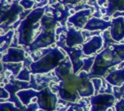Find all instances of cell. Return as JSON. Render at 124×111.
I'll list each match as a JSON object with an SVG mask.
<instances>
[{"instance_id":"2e32d148","label":"cell","mask_w":124,"mask_h":111,"mask_svg":"<svg viewBox=\"0 0 124 111\" xmlns=\"http://www.w3.org/2000/svg\"><path fill=\"white\" fill-rule=\"evenodd\" d=\"M105 80L113 87L122 86L124 84V68L110 72Z\"/></svg>"},{"instance_id":"7402d4cb","label":"cell","mask_w":124,"mask_h":111,"mask_svg":"<svg viewBox=\"0 0 124 111\" xmlns=\"http://www.w3.org/2000/svg\"><path fill=\"white\" fill-rule=\"evenodd\" d=\"M95 60V57H91L89 58H84L83 59V61L84 63V67L81 69V71H86V73H90L92 68L94 65Z\"/></svg>"},{"instance_id":"e0dca14e","label":"cell","mask_w":124,"mask_h":111,"mask_svg":"<svg viewBox=\"0 0 124 111\" xmlns=\"http://www.w3.org/2000/svg\"><path fill=\"white\" fill-rule=\"evenodd\" d=\"M39 109L37 103H31L28 106H23L22 108H18L13 103H0V111H37Z\"/></svg>"},{"instance_id":"7c38bea8","label":"cell","mask_w":124,"mask_h":111,"mask_svg":"<svg viewBox=\"0 0 124 111\" xmlns=\"http://www.w3.org/2000/svg\"><path fill=\"white\" fill-rule=\"evenodd\" d=\"M84 41L82 32L76 31L73 28H69L66 31L65 44L68 47L72 48L76 45L81 44Z\"/></svg>"},{"instance_id":"5b68a950","label":"cell","mask_w":124,"mask_h":111,"mask_svg":"<svg viewBox=\"0 0 124 111\" xmlns=\"http://www.w3.org/2000/svg\"><path fill=\"white\" fill-rule=\"evenodd\" d=\"M9 83L6 84L4 89L9 93V98L5 100L4 102H9L15 103V106L18 108H23V105L19 100L18 97L17 96V93L21 90L30 89H33V86L30 82L28 81H23L20 80H17L15 76L12 75L9 76Z\"/></svg>"},{"instance_id":"8992f818","label":"cell","mask_w":124,"mask_h":111,"mask_svg":"<svg viewBox=\"0 0 124 111\" xmlns=\"http://www.w3.org/2000/svg\"><path fill=\"white\" fill-rule=\"evenodd\" d=\"M38 98L37 104L39 109L44 111H55L57 110L58 96L52 92L49 87L41 90L36 91V95Z\"/></svg>"},{"instance_id":"ffe728a7","label":"cell","mask_w":124,"mask_h":111,"mask_svg":"<svg viewBox=\"0 0 124 111\" xmlns=\"http://www.w3.org/2000/svg\"><path fill=\"white\" fill-rule=\"evenodd\" d=\"M31 70H29L28 68L23 67V68L21 70V71L20 72V73L17 75V76L15 79L17 80L29 82L31 81Z\"/></svg>"},{"instance_id":"83f0119b","label":"cell","mask_w":124,"mask_h":111,"mask_svg":"<svg viewBox=\"0 0 124 111\" xmlns=\"http://www.w3.org/2000/svg\"><path fill=\"white\" fill-rule=\"evenodd\" d=\"M65 1L66 2H68V3H76L78 1H79V0H65Z\"/></svg>"},{"instance_id":"9a60e30c","label":"cell","mask_w":124,"mask_h":111,"mask_svg":"<svg viewBox=\"0 0 124 111\" xmlns=\"http://www.w3.org/2000/svg\"><path fill=\"white\" fill-rule=\"evenodd\" d=\"M112 26V22H107L105 20L97 18V17H93L92 18L84 29L85 31H105L108 29V28Z\"/></svg>"},{"instance_id":"cb8c5ba5","label":"cell","mask_w":124,"mask_h":111,"mask_svg":"<svg viewBox=\"0 0 124 111\" xmlns=\"http://www.w3.org/2000/svg\"><path fill=\"white\" fill-rule=\"evenodd\" d=\"M94 87V95H99L98 92H100L102 87V79H100V78H95V79H91Z\"/></svg>"},{"instance_id":"277c9868","label":"cell","mask_w":124,"mask_h":111,"mask_svg":"<svg viewBox=\"0 0 124 111\" xmlns=\"http://www.w3.org/2000/svg\"><path fill=\"white\" fill-rule=\"evenodd\" d=\"M65 57L66 56L60 49L57 47L52 48V49L45 56L37 62H33L31 65V72L33 75L48 73L53 70L54 71Z\"/></svg>"},{"instance_id":"1f68e13d","label":"cell","mask_w":124,"mask_h":111,"mask_svg":"<svg viewBox=\"0 0 124 111\" xmlns=\"http://www.w3.org/2000/svg\"><path fill=\"white\" fill-rule=\"evenodd\" d=\"M39 111H42V110H39Z\"/></svg>"},{"instance_id":"52a82bcc","label":"cell","mask_w":124,"mask_h":111,"mask_svg":"<svg viewBox=\"0 0 124 111\" xmlns=\"http://www.w3.org/2000/svg\"><path fill=\"white\" fill-rule=\"evenodd\" d=\"M65 39V36L63 35V33H61L60 37V41H57V44L58 47H61L66 52L73 65V73L76 75L84 65V63L83 60H81V57L84 52H83V50H81L78 49H76L73 47L72 48L68 47L66 45L64 44Z\"/></svg>"},{"instance_id":"f546056e","label":"cell","mask_w":124,"mask_h":111,"mask_svg":"<svg viewBox=\"0 0 124 111\" xmlns=\"http://www.w3.org/2000/svg\"><path fill=\"white\" fill-rule=\"evenodd\" d=\"M67 111H75V110L73 109V107H72V106H70V107H69V108L67 110Z\"/></svg>"},{"instance_id":"7a4b0ae2","label":"cell","mask_w":124,"mask_h":111,"mask_svg":"<svg viewBox=\"0 0 124 111\" xmlns=\"http://www.w3.org/2000/svg\"><path fill=\"white\" fill-rule=\"evenodd\" d=\"M123 62H124V45L111 44L95 57L92 70L88 73L89 77L90 79H102L111 68L119 65Z\"/></svg>"},{"instance_id":"5bb4252c","label":"cell","mask_w":124,"mask_h":111,"mask_svg":"<svg viewBox=\"0 0 124 111\" xmlns=\"http://www.w3.org/2000/svg\"><path fill=\"white\" fill-rule=\"evenodd\" d=\"M91 14L90 9H84L76 12L72 17L68 18V22L73 24L76 27L79 28H83L86 25L87 19Z\"/></svg>"},{"instance_id":"ac0fdd59","label":"cell","mask_w":124,"mask_h":111,"mask_svg":"<svg viewBox=\"0 0 124 111\" xmlns=\"http://www.w3.org/2000/svg\"><path fill=\"white\" fill-rule=\"evenodd\" d=\"M1 64L3 66V71L1 72L4 71H9L12 73V75L15 76V78L17 76V75L20 73L21 71V69L23 68V63H1Z\"/></svg>"},{"instance_id":"ba28073f","label":"cell","mask_w":124,"mask_h":111,"mask_svg":"<svg viewBox=\"0 0 124 111\" xmlns=\"http://www.w3.org/2000/svg\"><path fill=\"white\" fill-rule=\"evenodd\" d=\"M1 62L4 63L23 62V67L28 68L30 70V66L33 63V60L31 57H26L25 50L15 47H9L7 49V53L1 57Z\"/></svg>"},{"instance_id":"44dd1931","label":"cell","mask_w":124,"mask_h":111,"mask_svg":"<svg viewBox=\"0 0 124 111\" xmlns=\"http://www.w3.org/2000/svg\"><path fill=\"white\" fill-rule=\"evenodd\" d=\"M52 49V47L48 48V49H41L40 50L36 51V52L31 53V57L33 59V62H37L41 58H42L44 56H45L47 53H49Z\"/></svg>"},{"instance_id":"d4e9b609","label":"cell","mask_w":124,"mask_h":111,"mask_svg":"<svg viewBox=\"0 0 124 111\" xmlns=\"http://www.w3.org/2000/svg\"><path fill=\"white\" fill-rule=\"evenodd\" d=\"M9 93L4 89V88H0V99L3 100H7L9 98Z\"/></svg>"},{"instance_id":"6da1fadb","label":"cell","mask_w":124,"mask_h":111,"mask_svg":"<svg viewBox=\"0 0 124 111\" xmlns=\"http://www.w3.org/2000/svg\"><path fill=\"white\" fill-rule=\"evenodd\" d=\"M54 73L60 82H51L49 88L53 93H57L61 100L76 103L81 97L94 95V87L88 73L81 71L78 75L73 74V65L68 56L54 69Z\"/></svg>"},{"instance_id":"3957f363","label":"cell","mask_w":124,"mask_h":111,"mask_svg":"<svg viewBox=\"0 0 124 111\" xmlns=\"http://www.w3.org/2000/svg\"><path fill=\"white\" fill-rule=\"evenodd\" d=\"M44 9H38L31 12L27 17L23 20L17 31L19 33L18 44L24 45L26 47H29L31 44L36 39V31L41 28V22H39L41 17H43Z\"/></svg>"},{"instance_id":"603a6c76","label":"cell","mask_w":124,"mask_h":111,"mask_svg":"<svg viewBox=\"0 0 124 111\" xmlns=\"http://www.w3.org/2000/svg\"><path fill=\"white\" fill-rule=\"evenodd\" d=\"M113 95L118 101L124 99V84L121 87H113Z\"/></svg>"},{"instance_id":"484cf974","label":"cell","mask_w":124,"mask_h":111,"mask_svg":"<svg viewBox=\"0 0 124 111\" xmlns=\"http://www.w3.org/2000/svg\"><path fill=\"white\" fill-rule=\"evenodd\" d=\"M33 4V1L31 0H22L20 1V4L25 8V9H29L32 7Z\"/></svg>"},{"instance_id":"30bf717a","label":"cell","mask_w":124,"mask_h":111,"mask_svg":"<svg viewBox=\"0 0 124 111\" xmlns=\"http://www.w3.org/2000/svg\"><path fill=\"white\" fill-rule=\"evenodd\" d=\"M56 42V35L54 31H42L37 38L27 47L28 52H33L40 49L46 48L49 45H52Z\"/></svg>"},{"instance_id":"f1b7e54d","label":"cell","mask_w":124,"mask_h":111,"mask_svg":"<svg viewBox=\"0 0 124 111\" xmlns=\"http://www.w3.org/2000/svg\"><path fill=\"white\" fill-rule=\"evenodd\" d=\"M124 68V62H123L122 63H121L118 65V69H121V68Z\"/></svg>"},{"instance_id":"8fae6325","label":"cell","mask_w":124,"mask_h":111,"mask_svg":"<svg viewBox=\"0 0 124 111\" xmlns=\"http://www.w3.org/2000/svg\"><path fill=\"white\" fill-rule=\"evenodd\" d=\"M112 39L116 42H120L124 39V17H117L112 20L110 30Z\"/></svg>"},{"instance_id":"4dcf8cb0","label":"cell","mask_w":124,"mask_h":111,"mask_svg":"<svg viewBox=\"0 0 124 111\" xmlns=\"http://www.w3.org/2000/svg\"><path fill=\"white\" fill-rule=\"evenodd\" d=\"M107 111H113V107H112V108H108V109L107 110Z\"/></svg>"},{"instance_id":"4fadbf2b","label":"cell","mask_w":124,"mask_h":111,"mask_svg":"<svg viewBox=\"0 0 124 111\" xmlns=\"http://www.w3.org/2000/svg\"><path fill=\"white\" fill-rule=\"evenodd\" d=\"M103 40L100 36H93L90 40L83 45V52L86 55H91L97 50L100 49L102 47Z\"/></svg>"},{"instance_id":"d6986e66","label":"cell","mask_w":124,"mask_h":111,"mask_svg":"<svg viewBox=\"0 0 124 111\" xmlns=\"http://www.w3.org/2000/svg\"><path fill=\"white\" fill-rule=\"evenodd\" d=\"M13 35H14V31L12 30H10L6 34L1 36V37H0V41H1L0 51H1V52L9 49L8 47L11 44V41H12Z\"/></svg>"},{"instance_id":"9c48e42d","label":"cell","mask_w":124,"mask_h":111,"mask_svg":"<svg viewBox=\"0 0 124 111\" xmlns=\"http://www.w3.org/2000/svg\"><path fill=\"white\" fill-rule=\"evenodd\" d=\"M89 111H107L114 106L116 97L110 94H99L90 97Z\"/></svg>"},{"instance_id":"4316f807","label":"cell","mask_w":124,"mask_h":111,"mask_svg":"<svg viewBox=\"0 0 124 111\" xmlns=\"http://www.w3.org/2000/svg\"><path fill=\"white\" fill-rule=\"evenodd\" d=\"M115 108L116 109V111H124V99L118 101L116 104Z\"/></svg>"}]
</instances>
